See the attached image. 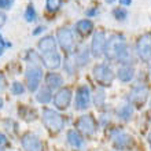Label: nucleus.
<instances>
[{"label":"nucleus","mask_w":151,"mask_h":151,"mask_svg":"<svg viewBox=\"0 0 151 151\" xmlns=\"http://www.w3.org/2000/svg\"><path fill=\"white\" fill-rule=\"evenodd\" d=\"M39 50L43 54H50V52H55L56 50V41L52 36H45L39 41Z\"/></svg>","instance_id":"2eb2a0df"},{"label":"nucleus","mask_w":151,"mask_h":151,"mask_svg":"<svg viewBox=\"0 0 151 151\" xmlns=\"http://www.w3.org/2000/svg\"><path fill=\"white\" fill-rule=\"evenodd\" d=\"M132 0H119V4H122V6H131Z\"/></svg>","instance_id":"72a5a7b5"},{"label":"nucleus","mask_w":151,"mask_h":151,"mask_svg":"<svg viewBox=\"0 0 151 151\" xmlns=\"http://www.w3.org/2000/svg\"><path fill=\"white\" fill-rule=\"evenodd\" d=\"M25 19L28 21V22H33V21L36 19V10H35V7H33L32 4L28 6L26 11H25Z\"/></svg>","instance_id":"393cba45"},{"label":"nucleus","mask_w":151,"mask_h":151,"mask_svg":"<svg viewBox=\"0 0 151 151\" xmlns=\"http://www.w3.org/2000/svg\"><path fill=\"white\" fill-rule=\"evenodd\" d=\"M88 15H93V14H96V10H89V11H87Z\"/></svg>","instance_id":"f704fd0d"},{"label":"nucleus","mask_w":151,"mask_h":151,"mask_svg":"<svg viewBox=\"0 0 151 151\" xmlns=\"http://www.w3.org/2000/svg\"><path fill=\"white\" fill-rule=\"evenodd\" d=\"M4 47H11V44H10V43H6V41L3 40V37L0 36V55L3 54Z\"/></svg>","instance_id":"c85d7f7f"},{"label":"nucleus","mask_w":151,"mask_h":151,"mask_svg":"<svg viewBox=\"0 0 151 151\" xmlns=\"http://www.w3.org/2000/svg\"><path fill=\"white\" fill-rule=\"evenodd\" d=\"M36 99L39 103H48L50 100L52 99V95H51V89L48 87H43V88H40L39 92H37V95H36Z\"/></svg>","instance_id":"aec40b11"},{"label":"nucleus","mask_w":151,"mask_h":151,"mask_svg":"<svg viewBox=\"0 0 151 151\" xmlns=\"http://www.w3.org/2000/svg\"><path fill=\"white\" fill-rule=\"evenodd\" d=\"M113 15H114L115 19L124 21V19H125V18L128 17V12H127V10H124V8L118 7V8H114V11H113Z\"/></svg>","instance_id":"a878e982"},{"label":"nucleus","mask_w":151,"mask_h":151,"mask_svg":"<svg viewBox=\"0 0 151 151\" xmlns=\"http://www.w3.org/2000/svg\"><path fill=\"white\" fill-rule=\"evenodd\" d=\"M60 62H62V58L58 52H50V54H43V63L45 68L51 69H58L60 66Z\"/></svg>","instance_id":"4468645a"},{"label":"nucleus","mask_w":151,"mask_h":151,"mask_svg":"<svg viewBox=\"0 0 151 151\" xmlns=\"http://www.w3.org/2000/svg\"><path fill=\"white\" fill-rule=\"evenodd\" d=\"M41 118H43V124L45 125V128L54 132V133L60 132L65 127L63 117L59 113H56L55 110H51V109H44Z\"/></svg>","instance_id":"f03ea898"},{"label":"nucleus","mask_w":151,"mask_h":151,"mask_svg":"<svg viewBox=\"0 0 151 151\" xmlns=\"http://www.w3.org/2000/svg\"><path fill=\"white\" fill-rule=\"evenodd\" d=\"M136 51L137 55L140 56V59L144 62H150L151 60V35L146 33L137 40L136 44Z\"/></svg>","instance_id":"20e7f679"},{"label":"nucleus","mask_w":151,"mask_h":151,"mask_svg":"<svg viewBox=\"0 0 151 151\" xmlns=\"http://www.w3.org/2000/svg\"><path fill=\"white\" fill-rule=\"evenodd\" d=\"M66 136H68V143L70 144L73 148H83L84 139L81 137V135L78 133V131L70 129V131H68Z\"/></svg>","instance_id":"dca6fc26"},{"label":"nucleus","mask_w":151,"mask_h":151,"mask_svg":"<svg viewBox=\"0 0 151 151\" xmlns=\"http://www.w3.org/2000/svg\"><path fill=\"white\" fill-rule=\"evenodd\" d=\"M132 114H133V109H132L131 104H127V106L119 107L118 111H117L118 118L122 119V121H129V119L132 118Z\"/></svg>","instance_id":"412c9836"},{"label":"nucleus","mask_w":151,"mask_h":151,"mask_svg":"<svg viewBox=\"0 0 151 151\" xmlns=\"http://www.w3.org/2000/svg\"><path fill=\"white\" fill-rule=\"evenodd\" d=\"M56 37H58V43L62 47V50L70 52L72 51L73 45H74V39H73V33L70 29L68 28H60L56 33Z\"/></svg>","instance_id":"9b49d317"},{"label":"nucleus","mask_w":151,"mask_h":151,"mask_svg":"<svg viewBox=\"0 0 151 151\" xmlns=\"http://www.w3.org/2000/svg\"><path fill=\"white\" fill-rule=\"evenodd\" d=\"M21 144L26 151H43V143L40 142L37 136L32 135V133H26L22 136Z\"/></svg>","instance_id":"ddd939ff"},{"label":"nucleus","mask_w":151,"mask_h":151,"mask_svg":"<svg viewBox=\"0 0 151 151\" xmlns=\"http://www.w3.org/2000/svg\"><path fill=\"white\" fill-rule=\"evenodd\" d=\"M0 151H4V150H3V148H1V147H0Z\"/></svg>","instance_id":"58836bf2"},{"label":"nucleus","mask_w":151,"mask_h":151,"mask_svg":"<svg viewBox=\"0 0 151 151\" xmlns=\"http://www.w3.org/2000/svg\"><path fill=\"white\" fill-rule=\"evenodd\" d=\"M76 28H77V32H78L80 35L88 36V35L92 32V29H93V24H92L89 19H81L77 22Z\"/></svg>","instance_id":"6ab92c4d"},{"label":"nucleus","mask_w":151,"mask_h":151,"mask_svg":"<svg viewBox=\"0 0 151 151\" xmlns=\"http://www.w3.org/2000/svg\"><path fill=\"white\" fill-rule=\"evenodd\" d=\"M77 60H78L80 65H84V63H85V62L88 60V50H84V52L78 56V58H77Z\"/></svg>","instance_id":"bb28decb"},{"label":"nucleus","mask_w":151,"mask_h":151,"mask_svg":"<svg viewBox=\"0 0 151 151\" xmlns=\"http://www.w3.org/2000/svg\"><path fill=\"white\" fill-rule=\"evenodd\" d=\"M7 143H8L7 137H6L3 133H0V146H4V144H7Z\"/></svg>","instance_id":"2f4dec72"},{"label":"nucleus","mask_w":151,"mask_h":151,"mask_svg":"<svg viewBox=\"0 0 151 151\" xmlns=\"http://www.w3.org/2000/svg\"><path fill=\"white\" fill-rule=\"evenodd\" d=\"M6 19H7V17H6V14L0 11V28H3V25L6 24Z\"/></svg>","instance_id":"7c9ffc66"},{"label":"nucleus","mask_w":151,"mask_h":151,"mask_svg":"<svg viewBox=\"0 0 151 151\" xmlns=\"http://www.w3.org/2000/svg\"><path fill=\"white\" fill-rule=\"evenodd\" d=\"M60 4H62V0H47L45 1V7L50 12H55L59 10Z\"/></svg>","instance_id":"b1692460"},{"label":"nucleus","mask_w":151,"mask_h":151,"mask_svg":"<svg viewBox=\"0 0 151 151\" xmlns=\"http://www.w3.org/2000/svg\"><path fill=\"white\" fill-rule=\"evenodd\" d=\"M133 76H135V69L129 66V65H124L121 68L118 69V72H117V77L119 78V81H122V83H129L132 78H133Z\"/></svg>","instance_id":"f3484780"},{"label":"nucleus","mask_w":151,"mask_h":151,"mask_svg":"<svg viewBox=\"0 0 151 151\" xmlns=\"http://www.w3.org/2000/svg\"><path fill=\"white\" fill-rule=\"evenodd\" d=\"M110 137H111L113 143L118 150L128 148L132 144V137L128 135L127 132H124L122 129H113V131H110Z\"/></svg>","instance_id":"6e6552de"},{"label":"nucleus","mask_w":151,"mask_h":151,"mask_svg":"<svg viewBox=\"0 0 151 151\" xmlns=\"http://www.w3.org/2000/svg\"><path fill=\"white\" fill-rule=\"evenodd\" d=\"M45 83H47L48 88L50 89H56V88L62 87V84H63V78H62V76L58 74V73H48L47 77H45Z\"/></svg>","instance_id":"a211bd4d"},{"label":"nucleus","mask_w":151,"mask_h":151,"mask_svg":"<svg viewBox=\"0 0 151 151\" xmlns=\"http://www.w3.org/2000/svg\"><path fill=\"white\" fill-rule=\"evenodd\" d=\"M93 77L100 85H110L114 80V73L107 65H96L93 68Z\"/></svg>","instance_id":"7ed1b4c3"},{"label":"nucleus","mask_w":151,"mask_h":151,"mask_svg":"<svg viewBox=\"0 0 151 151\" xmlns=\"http://www.w3.org/2000/svg\"><path fill=\"white\" fill-rule=\"evenodd\" d=\"M147 95H148V89L147 87L144 85H137L129 93V102L132 104H136V106H142L144 104V102L147 100Z\"/></svg>","instance_id":"f8f14e48"},{"label":"nucleus","mask_w":151,"mask_h":151,"mask_svg":"<svg viewBox=\"0 0 151 151\" xmlns=\"http://www.w3.org/2000/svg\"><path fill=\"white\" fill-rule=\"evenodd\" d=\"M76 127L80 132H83L84 135L87 136H92L96 132V121L92 115H81L77 122H76Z\"/></svg>","instance_id":"0eeeda50"},{"label":"nucleus","mask_w":151,"mask_h":151,"mask_svg":"<svg viewBox=\"0 0 151 151\" xmlns=\"http://www.w3.org/2000/svg\"><path fill=\"white\" fill-rule=\"evenodd\" d=\"M148 143H150V146H151V132H150V135H148Z\"/></svg>","instance_id":"e433bc0d"},{"label":"nucleus","mask_w":151,"mask_h":151,"mask_svg":"<svg viewBox=\"0 0 151 151\" xmlns=\"http://www.w3.org/2000/svg\"><path fill=\"white\" fill-rule=\"evenodd\" d=\"M104 54L107 59H118L124 65H128L132 60V55L129 52L124 36H111L106 41Z\"/></svg>","instance_id":"f257e3e1"},{"label":"nucleus","mask_w":151,"mask_h":151,"mask_svg":"<svg viewBox=\"0 0 151 151\" xmlns=\"http://www.w3.org/2000/svg\"><path fill=\"white\" fill-rule=\"evenodd\" d=\"M4 88H6V77L0 73V91H3Z\"/></svg>","instance_id":"c756f323"},{"label":"nucleus","mask_w":151,"mask_h":151,"mask_svg":"<svg viewBox=\"0 0 151 151\" xmlns=\"http://www.w3.org/2000/svg\"><path fill=\"white\" fill-rule=\"evenodd\" d=\"M44 30H45V26H39V28H36V30L33 32V35L36 36V35H40V33L44 32Z\"/></svg>","instance_id":"473e14b6"},{"label":"nucleus","mask_w":151,"mask_h":151,"mask_svg":"<svg viewBox=\"0 0 151 151\" xmlns=\"http://www.w3.org/2000/svg\"><path fill=\"white\" fill-rule=\"evenodd\" d=\"M91 103V92L87 85H81L78 87L76 92V100H74V109L76 110H87Z\"/></svg>","instance_id":"423d86ee"},{"label":"nucleus","mask_w":151,"mask_h":151,"mask_svg":"<svg viewBox=\"0 0 151 151\" xmlns=\"http://www.w3.org/2000/svg\"><path fill=\"white\" fill-rule=\"evenodd\" d=\"M106 35H104L103 30H98V32L93 35V39H92V44H91V52L92 55L99 58L104 54V48H106Z\"/></svg>","instance_id":"1a4fd4ad"},{"label":"nucleus","mask_w":151,"mask_h":151,"mask_svg":"<svg viewBox=\"0 0 151 151\" xmlns=\"http://www.w3.org/2000/svg\"><path fill=\"white\" fill-rule=\"evenodd\" d=\"M25 85L22 83H19V81H15V83H12L11 85V92L14 93V95L19 96V95H24L25 93Z\"/></svg>","instance_id":"5701e85b"},{"label":"nucleus","mask_w":151,"mask_h":151,"mask_svg":"<svg viewBox=\"0 0 151 151\" xmlns=\"http://www.w3.org/2000/svg\"><path fill=\"white\" fill-rule=\"evenodd\" d=\"M26 81H28V88L29 91L35 92L39 88L40 81H41V77H43V70L40 66L36 65H32V66H28L26 69Z\"/></svg>","instance_id":"39448f33"},{"label":"nucleus","mask_w":151,"mask_h":151,"mask_svg":"<svg viewBox=\"0 0 151 151\" xmlns=\"http://www.w3.org/2000/svg\"><path fill=\"white\" fill-rule=\"evenodd\" d=\"M14 0H0V8H10Z\"/></svg>","instance_id":"cd10ccee"},{"label":"nucleus","mask_w":151,"mask_h":151,"mask_svg":"<svg viewBox=\"0 0 151 151\" xmlns=\"http://www.w3.org/2000/svg\"><path fill=\"white\" fill-rule=\"evenodd\" d=\"M104 99H106L104 91L102 88H98L95 91V96H93V103L96 104V107H102L104 103Z\"/></svg>","instance_id":"4be33fe9"},{"label":"nucleus","mask_w":151,"mask_h":151,"mask_svg":"<svg viewBox=\"0 0 151 151\" xmlns=\"http://www.w3.org/2000/svg\"><path fill=\"white\" fill-rule=\"evenodd\" d=\"M104 1H106V3H110V4H111L113 1H114V0H104Z\"/></svg>","instance_id":"4c0bfd02"},{"label":"nucleus","mask_w":151,"mask_h":151,"mask_svg":"<svg viewBox=\"0 0 151 151\" xmlns=\"http://www.w3.org/2000/svg\"><path fill=\"white\" fill-rule=\"evenodd\" d=\"M3 104H4V102H3V99L0 98V109H3Z\"/></svg>","instance_id":"c9c22d12"},{"label":"nucleus","mask_w":151,"mask_h":151,"mask_svg":"<svg viewBox=\"0 0 151 151\" xmlns=\"http://www.w3.org/2000/svg\"><path fill=\"white\" fill-rule=\"evenodd\" d=\"M72 102V89L70 88H62L54 96V106L58 110H66Z\"/></svg>","instance_id":"9d476101"}]
</instances>
